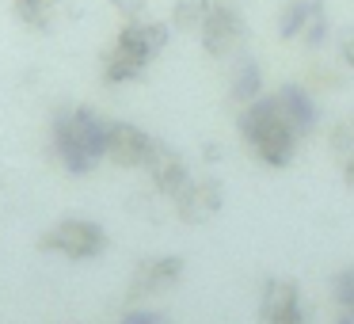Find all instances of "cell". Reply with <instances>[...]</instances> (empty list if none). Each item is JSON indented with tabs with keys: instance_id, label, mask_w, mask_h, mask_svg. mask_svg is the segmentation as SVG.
Returning a JSON list of instances; mask_svg holds the SVG:
<instances>
[{
	"instance_id": "1",
	"label": "cell",
	"mask_w": 354,
	"mask_h": 324,
	"mask_svg": "<svg viewBox=\"0 0 354 324\" xmlns=\"http://www.w3.org/2000/svg\"><path fill=\"white\" fill-rule=\"evenodd\" d=\"M107 123L95 107L73 103L50 118V153L69 176H92L107 161Z\"/></svg>"
},
{
	"instance_id": "2",
	"label": "cell",
	"mask_w": 354,
	"mask_h": 324,
	"mask_svg": "<svg viewBox=\"0 0 354 324\" xmlns=\"http://www.w3.org/2000/svg\"><path fill=\"white\" fill-rule=\"evenodd\" d=\"M171 39V27L168 24H156L149 16L138 19H122L118 35L111 39V46L103 50V62L100 73L107 84H130V80L145 77V69L160 57V50L168 46Z\"/></svg>"
},
{
	"instance_id": "3",
	"label": "cell",
	"mask_w": 354,
	"mask_h": 324,
	"mask_svg": "<svg viewBox=\"0 0 354 324\" xmlns=\"http://www.w3.org/2000/svg\"><path fill=\"white\" fill-rule=\"evenodd\" d=\"M240 141L248 145V153L267 168H290L297 156V130L290 126V118L282 115L274 96H259L255 103H248L236 118Z\"/></svg>"
},
{
	"instance_id": "4",
	"label": "cell",
	"mask_w": 354,
	"mask_h": 324,
	"mask_svg": "<svg viewBox=\"0 0 354 324\" xmlns=\"http://www.w3.org/2000/svg\"><path fill=\"white\" fill-rule=\"evenodd\" d=\"M39 252L62 255V260L84 263V260H100L103 252L111 248V233L103 229L100 222L92 217H62V222L46 225L39 233Z\"/></svg>"
},
{
	"instance_id": "5",
	"label": "cell",
	"mask_w": 354,
	"mask_h": 324,
	"mask_svg": "<svg viewBox=\"0 0 354 324\" xmlns=\"http://www.w3.org/2000/svg\"><path fill=\"white\" fill-rule=\"evenodd\" d=\"M244 35H248V27H244V16H240L236 0H206L198 39H202L209 57H232L244 46Z\"/></svg>"
},
{
	"instance_id": "6",
	"label": "cell",
	"mask_w": 354,
	"mask_h": 324,
	"mask_svg": "<svg viewBox=\"0 0 354 324\" xmlns=\"http://www.w3.org/2000/svg\"><path fill=\"white\" fill-rule=\"evenodd\" d=\"M183 255H149L133 267L130 286H126V301L130 305H141L149 298H160V294L176 290L183 282Z\"/></svg>"
},
{
	"instance_id": "7",
	"label": "cell",
	"mask_w": 354,
	"mask_h": 324,
	"mask_svg": "<svg viewBox=\"0 0 354 324\" xmlns=\"http://www.w3.org/2000/svg\"><path fill=\"white\" fill-rule=\"evenodd\" d=\"M278 35L286 42H305V46H324L328 42V8L320 0H286L278 12Z\"/></svg>"
},
{
	"instance_id": "8",
	"label": "cell",
	"mask_w": 354,
	"mask_h": 324,
	"mask_svg": "<svg viewBox=\"0 0 354 324\" xmlns=\"http://www.w3.org/2000/svg\"><path fill=\"white\" fill-rule=\"evenodd\" d=\"M156 149H160V138H153L141 126L115 123V118L107 123V161L115 168H141L145 172V164L153 161Z\"/></svg>"
},
{
	"instance_id": "9",
	"label": "cell",
	"mask_w": 354,
	"mask_h": 324,
	"mask_svg": "<svg viewBox=\"0 0 354 324\" xmlns=\"http://www.w3.org/2000/svg\"><path fill=\"white\" fill-rule=\"evenodd\" d=\"M225 206V183L217 176H191V183L171 199L179 222L187 225H206L209 217H217Z\"/></svg>"
},
{
	"instance_id": "10",
	"label": "cell",
	"mask_w": 354,
	"mask_h": 324,
	"mask_svg": "<svg viewBox=\"0 0 354 324\" xmlns=\"http://www.w3.org/2000/svg\"><path fill=\"white\" fill-rule=\"evenodd\" d=\"M259 324H308V309L301 286L293 278H267L259 290Z\"/></svg>"
},
{
	"instance_id": "11",
	"label": "cell",
	"mask_w": 354,
	"mask_h": 324,
	"mask_svg": "<svg viewBox=\"0 0 354 324\" xmlns=\"http://www.w3.org/2000/svg\"><path fill=\"white\" fill-rule=\"evenodd\" d=\"M145 176H149V183H153V191L160 195V199H168V202L191 183V168H187V161L171 145H164V141H160V149L153 153V161L145 164Z\"/></svg>"
},
{
	"instance_id": "12",
	"label": "cell",
	"mask_w": 354,
	"mask_h": 324,
	"mask_svg": "<svg viewBox=\"0 0 354 324\" xmlns=\"http://www.w3.org/2000/svg\"><path fill=\"white\" fill-rule=\"evenodd\" d=\"M274 100H278V107H282V115L290 118V126L297 130V138H308V134L320 126V107H316V100H313L308 88L286 84V88L274 92Z\"/></svg>"
},
{
	"instance_id": "13",
	"label": "cell",
	"mask_w": 354,
	"mask_h": 324,
	"mask_svg": "<svg viewBox=\"0 0 354 324\" xmlns=\"http://www.w3.org/2000/svg\"><path fill=\"white\" fill-rule=\"evenodd\" d=\"M57 12H62V0H12V16L19 19V27L35 35L54 31Z\"/></svg>"
},
{
	"instance_id": "14",
	"label": "cell",
	"mask_w": 354,
	"mask_h": 324,
	"mask_svg": "<svg viewBox=\"0 0 354 324\" xmlns=\"http://www.w3.org/2000/svg\"><path fill=\"white\" fill-rule=\"evenodd\" d=\"M229 96H232V103H240V107H248V103L259 100L263 96V65L252 62V57L236 62L232 80H229Z\"/></svg>"
},
{
	"instance_id": "15",
	"label": "cell",
	"mask_w": 354,
	"mask_h": 324,
	"mask_svg": "<svg viewBox=\"0 0 354 324\" xmlns=\"http://www.w3.org/2000/svg\"><path fill=\"white\" fill-rule=\"evenodd\" d=\"M118 324H176L168 313H160V309H145V305H130L122 316H118Z\"/></svg>"
},
{
	"instance_id": "16",
	"label": "cell",
	"mask_w": 354,
	"mask_h": 324,
	"mask_svg": "<svg viewBox=\"0 0 354 324\" xmlns=\"http://www.w3.org/2000/svg\"><path fill=\"white\" fill-rule=\"evenodd\" d=\"M331 298L335 305H354V267H343L331 278Z\"/></svg>"
},
{
	"instance_id": "17",
	"label": "cell",
	"mask_w": 354,
	"mask_h": 324,
	"mask_svg": "<svg viewBox=\"0 0 354 324\" xmlns=\"http://www.w3.org/2000/svg\"><path fill=\"white\" fill-rule=\"evenodd\" d=\"M115 8L122 12V19H138V16H145V4H141V0H115Z\"/></svg>"
},
{
	"instance_id": "18",
	"label": "cell",
	"mask_w": 354,
	"mask_h": 324,
	"mask_svg": "<svg viewBox=\"0 0 354 324\" xmlns=\"http://www.w3.org/2000/svg\"><path fill=\"white\" fill-rule=\"evenodd\" d=\"M335 324H354V305H335Z\"/></svg>"
},
{
	"instance_id": "19",
	"label": "cell",
	"mask_w": 354,
	"mask_h": 324,
	"mask_svg": "<svg viewBox=\"0 0 354 324\" xmlns=\"http://www.w3.org/2000/svg\"><path fill=\"white\" fill-rule=\"evenodd\" d=\"M343 179L354 187V153H346V156H343Z\"/></svg>"
},
{
	"instance_id": "20",
	"label": "cell",
	"mask_w": 354,
	"mask_h": 324,
	"mask_svg": "<svg viewBox=\"0 0 354 324\" xmlns=\"http://www.w3.org/2000/svg\"><path fill=\"white\" fill-rule=\"evenodd\" d=\"M343 62H346V65H351V69H354V35H351V39L343 42Z\"/></svg>"
}]
</instances>
